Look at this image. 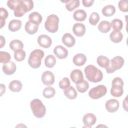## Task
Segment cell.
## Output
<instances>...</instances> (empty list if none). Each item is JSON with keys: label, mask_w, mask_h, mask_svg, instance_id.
<instances>
[{"label": "cell", "mask_w": 128, "mask_h": 128, "mask_svg": "<svg viewBox=\"0 0 128 128\" xmlns=\"http://www.w3.org/2000/svg\"><path fill=\"white\" fill-rule=\"evenodd\" d=\"M84 74L86 79L94 83L100 82L103 78L102 72L93 65L86 66L84 69Z\"/></svg>", "instance_id": "cell-1"}, {"label": "cell", "mask_w": 128, "mask_h": 128, "mask_svg": "<svg viewBox=\"0 0 128 128\" xmlns=\"http://www.w3.org/2000/svg\"><path fill=\"white\" fill-rule=\"evenodd\" d=\"M44 56L43 50L40 49L34 50L30 54L28 63L30 66L34 69L39 68L42 64V60Z\"/></svg>", "instance_id": "cell-2"}, {"label": "cell", "mask_w": 128, "mask_h": 128, "mask_svg": "<svg viewBox=\"0 0 128 128\" xmlns=\"http://www.w3.org/2000/svg\"><path fill=\"white\" fill-rule=\"evenodd\" d=\"M32 113L38 118H44L46 114V108L42 102L39 99L32 100L30 104Z\"/></svg>", "instance_id": "cell-3"}, {"label": "cell", "mask_w": 128, "mask_h": 128, "mask_svg": "<svg viewBox=\"0 0 128 128\" xmlns=\"http://www.w3.org/2000/svg\"><path fill=\"white\" fill-rule=\"evenodd\" d=\"M59 22L60 19L58 16L54 14H50L48 16L44 23L45 28L50 33H56L58 30Z\"/></svg>", "instance_id": "cell-4"}, {"label": "cell", "mask_w": 128, "mask_h": 128, "mask_svg": "<svg viewBox=\"0 0 128 128\" xmlns=\"http://www.w3.org/2000/svg\"><path fill=\"white\" fill-rule=\"evenodd\" d=\"M124 64V60L123 58L120 56L114 57L111 60V63L110 66L106 68L108 74H112L115 71L120 69Z\"/></svg>", "instance_id": "cell-5"}, {"label": "cell", "mask_w": 128, "mask_h": 128, "mask_svg": "<svg viewBox=\"0 0 128 128\" xmlns=\"http://www.w3.org/2000/svg\"><path fill=\"white\" fill-rule=\"evenodd\" d=\"M106 92V86L101 84L92 88L88 92V96L93 100H98L105 96Z\"/></svg>", "instance_id": "cell-6"}, {"label": "cell", "mask_w": 128, "mask_h": 128, "mask_svg": "<svg viewBox=\"0 0 128 128\" xmlns=\"http://www.w3.org/2000/svg\"><path fill=\"white\" fill-rule=\"evenodd\" d=\"M42 80L44 85L47 86H52L54 82V76L52 72L46 71L42 76Z\"/></svg>", "instance_id": "cell-7"}, {"label": "cell", "mask_w": 128, "mask_h": 128, "mask_svg": "<svg viewBox=\"0 0 128 128\" xmlns=\"http://www.w3.org/2000/svg\"><path fill=\"white\" fill-rule=\"evenodd\" d=\"M106 108L107 111L110 113L116 112L119 108V102L116 99H110L106 103Z\"/></svg>", "instance_id": "cell-8"}, {"label": "cell", "mask_w": 128, "mask_h": 128, "mask_svg": "<svg viewBox=\"0 0 128 128\" xmlns=\"http://www.w3.org/2000/svg\"><path fill=\"white\" fill-rule=\"evenodd\" d=\"M38 42L41 47L44 48H48L52 44V40L46 34H42L38 36Z\"/></svg>", "instance_id": "cell-9"}, {"label": "cell", "mask_w": 128, "mask_h": 128, "mask_svg": "<svg viewBox=\"0 0 128 128\" xmlns=\"http://www.w3.org/2000/svg\"><path fill=\"white\" fill-rule=\"evenodd\" d=\"M82 122L84 124V128H91L96 122V116L92 113L86 114L84 116Z\"/></svg>", "instance_id": "cell-10"}, {"label": "cell", "mask_w": 128, "mask_h": 128, "mask_svg": "<svg viewBox=\"0 0 128 128\" xmlns=\"http://www.w3.org/2000/svg\"><path fill=\"white\" fill-rule=\"evenodd\" d=\"M54 53L59 59L62 60L67 58L68 54V50L62 46H58L54 50Z\"/></svg>", "instance_id": "cell-11"}, {"label": "cell", "mask_w": 128, "mask_h": 128, "mask_svg": "<svg viewBox=\"0 0 128 128\" xmlns=\"http://www.w3.org/2000/svg\"><path fill=\"white\" fill-rule=\"evenodd\" d=\"M16 70V66L13 62H10L5 64L2 66V70L4 73L8 76L13 74Z\"/></svg>", "instance_id": "cell-12"}, {"label": "cell", "mask_w": 128, "mask_h": 128, "mask_svg": "<svg viewBox=\"0 0 128 128\" xmlns=\"http://www.w3.org/2000/svg\"><path fill=\"white\" fill-rule=\"evenodd\" d=\"M72 31L76 36L82 37L86 32V28L83 24L76 23L73 26Z\"/></svg>", "instance_id": "cell-13"}, {"label": "cell", "mask_w": 128, "mask_h": 128, "mask_svg": "<svg viewBox=\"0 0 128 128\" xmlns=\"http://www.w3.org/2000/svg\"><path fill=\"white\" fill-rule=\"evenodd\" d=\"M70 76L72 81L76 84L82 82L84 80L82 71L78 69L73 70L70 73Z\"/></svg>", "instance_id": "cell-14"}, {"label": "cell", "mask_w": 128, "mask_h": 128, "mask_svg": "<svg viewBox=\"0 0 128 128\" xmlns=\"http://www.w3.org/2000/svg\"><path fill=\"white\" fill-rule=\"evenodd\" d=\"M62 42L63 44L68 48L74 46L76 44V40L74 38L70 33H66L62 38Z\"/></svg>", "instance_id": "cell-15"}, {"label": "cell", "mask_w": 128, "mask_h": 128, "mask_svg": "<svg viewBox=\"0 0 128 128\" xmlns=\"http://www.w3.org/2000/svg\"><path fill=\"white\" fill-rule=\"evenodd\" d=\"M87 60L86 56L83 54H76L73 58V63L76 66H84Z\"/></svg>", "instance_id": "cell-16"}, {"label": "cell", "mask_w": 128, "mask_h": 128, "mask_svg": "<svg viewBox=\"0 0 128 128\" xmlns=\"http://www.w3.org/2000/svg\"><path fill=\"white\" fill-rule=\"evenodd\" d=\"M28 19L31 22L39 26L42 22V17L40 13L34 12L29 14Z\"/></svg>", "instance_id": "cell-17"}, {"label": "cell", "mask_w": 128, "mask_h": 128, "mask_svg": "<svg viewBox=\"0 0 128 128\" xmlns=\"http://www.w3.org/2000/svg\"><path fill=\"white\" fill-rule=\"evenodd\" d=\"M62 2L66 3V8L69 12L73 11L74 10L78 8L80 5V2L79 0H67Z\"/></svg>", "instance_id": "cell-18"}, {"label": "cell", "mask_w": 128, "mask_h": 128, "mask_svg": "<svg viewBox=\"0 0 128 128\" xmlns=\"http://www.w3.org/2000/svg\"><path fill=\"white\" fill-rule=\"evenodd\" d=\"M22 26V22L18 20H13L8 24V29L12 32H16L20 30Z\"/></svg>", "instance_id": "cell-19"}, {"label": "cell", "mask_w": 128, "mask_h": 128, "mask_svg": "<svg viewBox=\"0 0 128 128\" xmlns=\"http://www.w3.org/2000/svg\"><path fill=\"white\" fill-rule=\"evenodd\" d=\"M24 28L28 34H34L37 32L38 30V26L28 21L25 24Z\"/></svg>", "instance_id": "cell-20"}, {"label": "cell", "mask_w": 128, "mask_h": 128, "mask_svg": "<svg viewBox=\"0 0 128 128\" xmlns=\"http://www.w3.org/2000/svg\"><path fill=\"white\" fill-rule=\"evenodd\" d=\"M8 88L12 92H18L22 90V84L19 80H14L10 82Z\"/></svg>", "instance_id": "cell-21"}, {"label": "cell", "mask_w": 128, "mask_h": 128, "mask_svg": "<svg viewBox=\"0 0 128 128\" xmlns=\"http://www.w3.org/2000/svg\"><path fill=\"white\" fill-rule=\"evenodd\" d=\"M112 26L111 24L106 20L102 21L98 26V30L99 31L104 34L108 32L111 29Z\"/></svg>", "instance_id": "cell-22"}, {"label": "cell", "mask_w": 128, "mask_h": 128, "mask_svg": "<svg viewBox=\"0 0 128 128\" xmlns=\"http://www.w3.org/2000/svg\"><path fill=\"white\" fill-rule=\"evenodd\" d=\"M98 65L102 68H107L110 65V59L104 56H100L98 57L96 60Z\"/></svg>", "instance_id": "cell-23"}, {"label": "cell", "mask_w": 128, "mask_h": 128, "mask_svg": "<svg viewBox=\"0 0 128 128\" xmlns=\"http://www.w3.org/2000/svg\"><path fill=\"white\" fill-rule=\"evenodd\" d=\"M64 93L65 96L70 100H74L77 98L78 93L73 86H70L68 88L64 90Z\"/></svg>", "instance_id": "cell-24"}, {"label": "cell", "mask_w": 128, "mask_h": 128, "mask_svg": "<svg viewBox=\"0 0 128 128\" xmlns=\"http://www.w3.org/2000/svg\"><path fill=\"white\" fill-rule=\"evenodd\" d=\"M87 14L86 12L82 10H78L75 11L73 14L74 20L78 22H83L86 18Z\"/></svg>", "instance_id": "cell-25"}, {"label": "cell", "mask_w": 128, "mask_h": 128, "mask_svg": "<svg viewBox=\"0 0 128 128\" xmlns=\"http://www.w3.org/2000/svg\"><path fill=\"white\" fill-rule=\"evenodd\" d=\"M110 94L114 97L118 98L124 94L123 86L117 85H112Z\"/></svg>", "instance_id": "cell-26"}, {"label": "cell", "mask_w": 128, "mask_h": 128, "mask_svg": "<svg viewBox=\"0 0 128 128\" xmlns=\"http://www.w3.org/2000/svg\"><path fill=\"white\" fill-rule=\"evenodd\" d=\"M116 8L113 5H108L105 6L102 9V14L106 17H110L113 16L116 12Z\"/></svg>", "instance_id": "cell-27"}, {"label": "cell", "mask_w": 128, "mask_h": 128, "mask_svg": "<svg viewBox=\"0 0 128 128\" xmlns=\"http://www.w3.org/2000/svg\"><path fill=\"white\" fill-rule=\"evenodd\" d=\"M110 38L113 42L119 43L122 40L123 34L120 32L113 30L110 34Z\"/></svg>", "instance_id": "cell-28"}, {"label": "cell", "mask_w": 128, "mask_h": 128, "mask_svg": "<svg viewBox=\"0 0 128 128\" xmlns=\"http://www.w3.org/2000/svg\"><path fill=\"white\" fill-rule=\"evenodd\" d=\"M10 48L12 50L15 52L18 50H22L24 48V44L20 40H14L10 42Z\"/></svg>", "instance_id": "cell-29"}, {"label": "cell", "mask_w": 128, "mask_h": 128, "mask_svg": "<svg viewBox=\"0 0 128 128\" xmlns=\"http://www.w3.org/2000/svg\"><path fill=\"white\" fill-rule=\"evenodd\" d=\"M89 86V84L84 80L76 84L77 90L80 93H84L86 92L88 89Z\"/></svg>", "instance_id": "cell-30"}, {"label": "cell", "mask_w": 128, "mask_h": 128, "mask_svg": "<svg viewBox=\"0 0 128 128\" xmlns=\"http://www.w3.org/2000/svg\"><path fill=\"white\" fill-rule=\"evenodd\" d=\"M56 94V90L52 86H48L44 88L42 92L43 96L46 98H53Z\"/></svg>", "instance_id": "cell-31"}, {"label": "cell", "mask_w": 128, "mask_h": 128, "mask_svg": "<svg viewBox=\"0 0 128 128\" xmlns=\"http://www.w3.org/2000/svg\"><path fill=\"white\" fill-rule=\"evenodd\" d=\"M56 60L54 56L52 54L48 55L45 58L44 64L48 68H53L56 64Z\"/></svg>", "instance_id": "cell-32"}, {"label": "cell", "mask_w": 128, "mask_h": 128, "mask_svg": "<svg viewBox=\"0 0 128 128\" xmlns=\"http://www.w3.org/2000/svg\"><path fill=\"white\" fill-rule=\"evenodd\" d=\"M8 16V13L7 10L3 8H0V22L1 24V28L5 26L6 20Z\"/></svg>", "instance_id": "cell-33"}, {"label": "cell", "mask_w": 128, "mask_h": 128, "mask_svg": "<svg viewBox=\"0 0 128 128\" xmlns=\"http://www.w3.org/2000/svg\"><path fill=\"white\" fill-rule=\"evenodd\" d=\"M111 26L114 30L120 32L123 27V22L120 19H114L111 22Z\"/></svg>", "instance_id": "cell-34"}, {"label": "cell", "mask_w": 128, "mask_h": 128, "mask_svg": "<svg viewBox=\"0 0 128 128\" xmlns=\"http://www.w3.org/2000/svg\"><path fill=\"white\" fill-rule=\"evenodd\" d=\"M26 56V52L22 49L18 50L15 51L14 54V59L18 62H20L23 61Z\"/></svg>", "instance_id": "cell-35"}, {"label": "cell", "mask_w": 128, "mask_h": 128, "mask_svg": "<svg viewBox=\"0 0 128 128\" xmlns=\"http://www.w3.org/2000/svg\"><path fill=\"white\" fill-rule=\"evenodd\" d=\"M11 59L10 54L6 52H0V62L1 64H6L10 62Z\"/></svg>", "instance_id": "cell-36"}, {"label": "cell", "mask_w": 128, "mask_h": 128, "mask_svg": "<svg viewBox=\"0 0 128 128\" xmlns=\"http://www.w3.org/2000/svg\"><path fill=\"white\" fill-rule=\"evenodd\" d=\"M100 20V16L98 13L96 12H92L90 16L89 22L92 26H96Z\"/></svg>", "instance_id": "cell-37"}, {"label": "cell", "mask_w": 128, "mask_h": 128, "mask_svg": "<svg viewBox=\"0 0 128 128\" xmlns=\"http://www.w3.org/2000/svg\"><path fill=\"white\" fill-rule=\"evenodd\" d=\"M70 86V82L68 78H63L59 82V86L62 90H66Z\"/></svg>", "instance_id": "cell-38"}, {"label": "cell", "mask_w": 128, "mask_h": 128, "mask_svg": "<svg viewBox=\"0 0 128 128\" xmlns=\"http://www.w3.org/2000/svg\"><path fill=\"white\" fill-rule=\"evenodd\" d=\"M128 1L127 0H122L118 2V6L120 10L122 12H126L128 11Z\"/></svg>", "instance_id": "cell-39"}, {"label": "cell", "mask_w": 128, "mask_h": 128, "mask_svg": "<svg viewBox=\"0 0 128 128\" xmlns=\"http://www.w3.org/2000/svg\"><path fill=\"white\" fill-rule=\"evenodd\" d=\"M19 0H8L7 2L8 6L12 10H14L16 6L18 3Z\"/></svg>", "instance_id": "cell-40"}, {"label": "cell", "mask_w": 128, "mask_h": 128, "mask_svg": "<svg viewBox=\"0 0 128 128\" xmlns=\"http://www.w3.org/2000/svg\"><path fill=\"white\" fill-rule=\"evenodd\" d=\"M112 85H117V86H124V82L123 80H122V78H119V77H117L114 78L112 82Z\"/></svg>", "instance_id": "cell-41"}, {"label": "cell", "mask_w": 128, "mask_h": 128, "mask_svg": "<svg viewBox=\"0 0 128 128\" xmlns=\"http://www.w3.org/2000/svg\"><path fill=\"white\" fill-rule=\"evenodd\" d=\"M94 2V0H82V4L84 7L88 8L92 6Z\"/></svg>", "instance_id": "cell-42"}, {"label": "cell", "mask_w": 128, "mask_h": 128, "mask_svg": "<svg viewBox=\"0 0 128 128\" xmlns=\"http://www.w3.org/2000/svg\"><path fill=\"white\" fill-rule=\"evenodd\" d=\"M0 48H2L3 46H4L6 44V39L5 38L2 36H0Z\"/></svg>", "instance_id": "cell-43"}, {"label": "cell", "mask_w": 128, "mask_h": 128, "mask_svg": "<svg viewBox=\"0 0 128 128\" xmlns=\"http://www.w3.org/2000/svg\"><path fill=\"white\" fill-rule=\"evenodd\" d=\"M127 98H128V97L126 96L125 99L124 100L123 102L124 109V110L126 112L128 111V100H127Z\"/></svg>", "instance_id": "cell-44"}, {"label": "cell", "mask_w": 128, "mask_h": 128, "mask_svg": "<svg viewBox=\"0 0 128 128\" xmlns=\"http://www.w3.org/2000/svg\"><path fill=\"white\" fill-rule=\"evenodd\" d=\"M6 92V86L4 84H0V96H2Z\"/></svg>", "instance_id": "cell-45"}]
</instances>
